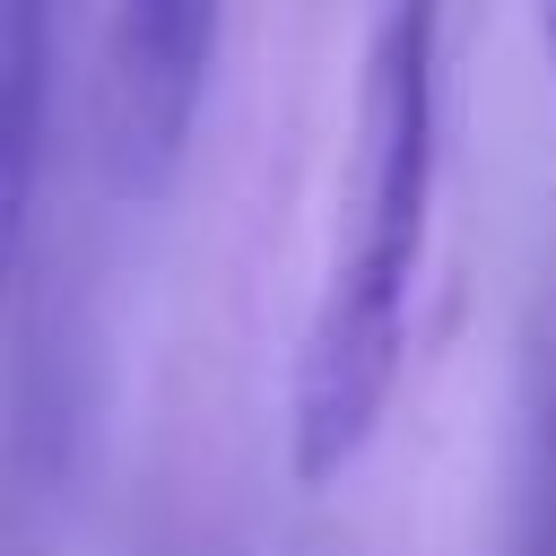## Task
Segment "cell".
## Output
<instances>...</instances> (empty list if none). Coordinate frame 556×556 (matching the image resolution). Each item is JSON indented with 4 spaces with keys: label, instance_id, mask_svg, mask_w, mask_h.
<instances>
[{
    "label": "cell",
    "instance_id": "1",
    "mask_svg": "<svg viewBox=\"0 0 556 556\" xmlns=\"http://www.w3.org/2000/svg\"><path fill=\"white\" fill-rule=\"evenodd\" d=\"M434 52L443 0H382L348 113L330 269L287 382V469L304 486H330L365 460L408 356V295L434 217Z\"/></svg>",
    "mask_w": 556,
    "mask_h": 556
},
{
    "label": "cell",
    "instance_id": "2",
    "mask_svg": "<svg viewBox=\"0 0 556 556\" xmlns=\"http://www.w3.org/2000/svg\"><path fill=\"white\" fill-rule=\"evenodd\" d=\"M217 0H122L113 9V174L156 191L208 96Z\"/></svg>",
    "mask_w": 556,
    "mask_h": 556
},
{
    "label": "cell",
    "instance_id": "3",
    "mask_svg": "<svg viewBox=\"0 0 556 556\" xmlns=\"http://www.w3.org/2000/svg\"><path fill=\"white\" fill-rule=\"evenodd\" d=\"M43 165V0H0V295L35 217Z\"/></svg>",
    "mask_w": 556,
    "mask_h": 556
},
{
    "label": "cell",
    "instance_id": "4",
    "mask_svg": "<svg viewBox=\"0 0 556 556\" xmlns=\"http://www.w3.org/2000/svg\"><path fill=\"white\" fill-rule=\"evenodd\" d=\"M547 43H556V0H547Z\"/></svg>",
    "mask_w": 556,
    "mask_h": 556
}]
</instances>
